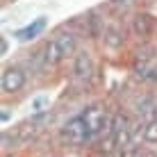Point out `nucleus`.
Returning a JSON list of instances; mask_svg holds the SVG:
<instances>
[{
	"instance_id": "f257e3e1",
	"label": "nucleus",
	"mask_w": 157,
	"mask_h": 157,
	"mask_svg": "<svg viewBox=\"0 0 157 157\" xmlns=\"http://www.w3.org/2000/svg\"><path fill=\"white\" fill-rule=\"evenodd\" d=\"M80 116L84 118L86 130H89V144L96 141V139H100L102 134L109 130V125H112V118H109V114H107V109L102 105H89V107H84V112Z\"/></svg>"
},
{
	"instance_id": "f03ea898",
	"label": "nucleus",
	"mask_w": 157,
	"mask_h": 157,
	"mask_svg": "<svg viewBox=\"0 0 157 157\" xmlns=\"http://www.w3.org/2000/svg\"><path fill=\"white\" fill-rule=\"evenodd\" d=\"M62 139L71 146H82L89 144V130H86V123L82 116H73L64 123L62 128Z\"/></svg>"
},
{
	"instance_id": "7ed1b4c3",
	"label": "nucleus",
	"mask_w": 157,
	"mask_h": 157,
	"mask_svg": "<svg viewBox=\"0 0 157 157\" xmlns=\"http://www.w3.org/2000/svg\"><path fill=\"white\" fill-rule=\"evenodd\" d=\"M25 71L23 68H18V66H9V68H5V73H2V94H18L21 89L25 86Z\"/></svg>"
},
{
	"instance_id": "20e7f679",
	"label": "nucleus",
	"mask_w": 157,
	"mask_h": 157,
	"mask_svg": "<svg viewBox=\"0 0 157 157\" xmlns=\"http://www.w3.org/2000/svg\"><path fill=\"white\" fill-rule=\"evenodd\" d=\"M134 73H137L144 82L157 84V62L150 55H146V52L134 59Z\"/></svg>"
},
{
	"instance_id": "39448f33",
	"label": "nucleus",
	"mask_w": 157,
	"mask_h": 157,
	"mask_svg": "<svg viewBox=\"0 0 157 157\" xmlns=\"http://www.w3.org/2000/svg\"><path fill=\"white\" fill-rule=\"evenodd\" d=\"M73 75L78 80H82V82H86V80L94 75V59H91V55L86 50H78L75 52V59H73Z\"/></svg>"
},
{
	"instance_id": "423d86ee",
	"label": "nucleus",
	"mask_w": 157,
	"mask_h": 157,
	"mask_svg": "<svg viewBox=\"0 0 157 157\" xmlns=\"http://www.w3.org/2000/svg\"><path fill=\"white\" fill-rule=\"evenodd\" d=\"M132 34L139 39H148L153 34V18L148 14H137L132 18Z\"/></svg>"
},
{
	"instance_id": "0eeeda50",
	"label": "nucleus",
	"mask_w": 157,
	"mask_h": 157,
	"mask_svg": "<svg viewBox=\"0 0 157 157\" xmlns=\"http://www.w3.org/2000/svg\"><path fill=\"white\" fill-rule=\"evenodd\" d=\"M43 62L48 64V66H57L59 62L64 59V52H62V48H59V43L57 39H50V41H46V46H43Z\"/></svg>"
},
{
	"instance_id": "6e6552de",
	"label": "nucleus",
	"mask_w": 157,
	"mask_h": 157,
	"mask_svg": "<svg viewBox=\"0 0 157 157\" xmlns=\"http://www.w3.org/2000/svg\"><path fill=\"white\" fill-rule=\"evenodd\" d=\"M102 41L112 50H116V48H121L125 43V34H123V30L118 25H109V28H105V32H102Z\"/></svg>"
},
{
	"instance_id": "1a4fd4ad",
	"label": "nucleus",
	"mask_w": 157,
	"mask_h": 157,
	"mask_svg": "<svg viewBox=\"0 0 157 157\" xmlns=\"http://www.w3.org/2000/svg\"><path fill=\"white\" fill-rule=\"evenodd\" d=\"M55 39H57V43H59V48H62L64 57L78 52V41H75V34H71V32H62V34H57Z\"/></svg>"
},
{
	"instance_id": "9d476101",
	"label": "nucleus",
	"mask_w": 157,
	"mask_h": 157,
	"mask_svg": "<svg viewBox=\"0 0 157 157\" xmlns=\"http://www.w3.org/2000/svg\"><path fill=\"white\" fill-rule=\"evenodd\" d=\"M43 25H46V21H43V18H39V21H36L34 25H28V28H25V30H21V32H18V34H16V36H18L21 41L34 39V36H36V34H39V32L43 30Z\"/></svg>"
},
{
	"instance_id": "9b49d317",
	"label": "nucleus",
	"mask_w": 157,
	"mask_h": 157,
	"mask_svg": "<svg viewBox=\"0 0 157 157\" xmlns=\"http://www.w3.org/2000/svg\"><path fill=\"white\" fill-rule=\"evenodd\" d=\"M141 139L146 144H157V118L155 121H148L141 130Z\"/></svg>"
},
{
	"instance_id": "f8f14e48",
	"label": "nucleus",
	"mask_w": 157,
	"mask_h": 157,
	"mask_svg": "<svg viewBox=\"0 0 157 157\" xmlns=\"http://www.w3.org/2000/svg\"><path fill=\"white\" fill-rule=\"evenodd\" d=\"M141 155H144L141 146H137V141H132V144L123 146V148H121V155H118V157H141Z\"/></svg>"
},
{
	"instance_id": "ddd939ff",
	"label": "nucleus",
	"mask_w": 157,
	"mask_h": 157,
	"mask_svg": "<svg viewBox=\"0 0 157 157\" xmlns=\"http://www.w3.org/2000/svg\"><path fill=\"white\" fill-rule=\"evenodd\" d=\"M112 2H114L116 7H121V9H130L134 2H137V0H112Z\"/></svg>"
},
{
	"instance_id": "4468645a",
	"label": "nucleus",
	"mask_w": 157,
	"mask_h": 157,
	"mask_svg": "<svg viewBox=\"0 0 157 157\" xmlns=\"http://www.w3.org/2000/svg\"><path fill=\"white\" fill-rule=\"evenodd\" d=\"M141 157H157V153H153V150H144Z\"/></svg>"
}]
</instances>
